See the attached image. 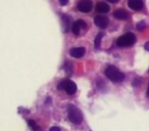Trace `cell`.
<instances>
[{"instance_id":"obj_15","label":"cell","mask_w":149,"mask_h":131,"mask_svg":"<svg viewBox=\"0 0 149 131\" xmlns=\"http://www.w3.org/2000/svg\"><path fill=\"white\" fill-rule=\"evenodd\" d=\"M28 124H29V126L31 127L34 131H39L40 130V126H38L34 120H29L28 121Z\"/></svg>"},{"instance_id":"obj_14","label":"cell","mask_w":149,"mask_h":131,"mask_svg":"<svg viewBox=\"0 0 149 131\" xmlns=\"http://www.w3.org/2000/svg\"><path fill=\"white\" fill-rule=\"evenodd\" d=\"M103 37V34L102 33H99L95 38V41H94V45H95L96 48H99L100 47V43H101V39Z\"/></svg>"},{"instance_id":"obj_20","label":"cell","mask_w":149,"mask_h":131,"mask_svg":"<svg viewBox=\"0 0 149 131\" xmlns=\"http://www.w3.org/2000/svg\"><path fill=\"white\" fill-rule=\"evenodd\" d=\"M107 1H109V2H111V3H118L120 0H107Z\"/></svg>"},{"instance_id":"obj_9","label":"cell","mask_w":149,"mask_h":131,"mask_svg":"<svg viewBox=\"0 0 149 131\" xmlns=\"http://www.w3.org/2000/svg\"><path fill=\"white\" fill-rule=\"evenodd\" d=\"M62 24H63V27H64V32L68 33L70 30H72L74 22H72V18H70V15H62Z\"/></svg>"},{"instance_id":"obj_11","label":"cell","mask_w":149,"mask_h":131,"mask_svg":"<svg viewBox=\"0 0 149 131\" xmlns=\"http://www.w3.org/2000/svg\"><path fill=\"white\" fill-rule=\"evenodd\" d=\"M110 9L109 5L106 4L105 2H99L96 4V11H98V13H108Z\"/></svg>"},{"instance_id":"obj_10","label":"cell","mask_w":149,"mask_h":131,"mask_svg":"<svg viewBox=\"0 0 149 131\" xmlns=\"http://www.w3.org/2000/svg\"><path fill=\"white\" fill-rule=\"evenodd\" d=\"M86 50L84 47H74L72 48L70 50V54L72 56V57H76V58H80L85 54Z\"/></svg>"},{"instance_id":"obj_7","label":"cell","mask_w":149,"mask_h":131,"mask_svg":"<svg viewBox=\"0 0 149 131\" xmlns=\"http://www.w3.org/2000/svg\"><path fill=\"white\" fill-rule=\"evenodd\" d=\"M94 23L97 27L101 28V29H105L108 25V19L106 17H102V15H97L94 19Z\"/></svg>"},{"instance_id":"obj_2","label":"cell","mask_w":149,"mask_h":131,"mask_svg":"<svg viewBox=\"0 0 149 131\" xmlns=\"http://www.w3.org/2000/svg\"><path fill=\"white\" fill-rule=\"evenodd\" d=\"M68 116L70 122L74 123V124H80L83 120V115L82 112L77 108V106L70 104L68 108Z\"/></svg>"},{"instance_id":"obj_21","label":"cell","mask_w":149,"mask_h":131,"mask_svg":"<svg viewBox=\"0 0 149 131\" xmlns=\"http://www.w3.org/2000/svg\"><path fill=\"white\" fill-rule=\"evenodd\" d=\"M147 95L149 96V86H148V89H147Z\"/></svg>"},{"instance_id":"obj_1","label":"cell","mask_w":149,"mask_h":131,"mask_svg":"<svg viewBox=\"0 0 149 131\" xmlns=\"http://www.w3.org/2000/svg\"><path fill=\"white\" fill-rule=\"evenodd\" d=\"M105 76L112 82H122L123 80L125 79V75L120 71L118 69H116L113 66H109L105 69V72H104Z\"/></svg>"},{"instance_id":"obj_3","label":"cell","mask_w":149,"mask_h":131,"mask_svg":"<svg viewBox=\"0 0 149 131\" xmlns=\"http://www.w3.org/2000/svg\"><path fill=\"white\" fill-rule=\"evenodd\" d=\"M136 42V36L133 33H127L126 35L120 36L118 40H116V45L120 47H129L132 46Z\"/></svg>"},{"instance_id":"obj_17","label":"cell","mask_w":149,"mask_h":131,"mask_svg":"<svg viewBox=\"0 0 149 131\" xmlns=\"http://www.w3.org/2000/svg\"><path fill=\"white\" fill-rule=\"evenodd\" d=\"M59 3H60V5L64 6V5H66L68 3V0H59Z\"/></svg>"},{"instance_id":"obj_8","label":"cell","mask_w":149,"mask_h":131,"mask_svg":"<svg viewBox=\"0 0 149 131\" xmlns=\"http://www.w3.org/2000/svg\"><path fill=\"white\" fill-rule=\"evenodd\" d=\"M128 6L133 11H141L144 6L142 0H128Z\"/></svg>"},{"instance_id":"obj_19","label":"cell","mask_w":149,"mask_h":131,"mask_svg":"<svg viewBox=\"0 0 149 131\" xmlns=\"http://www.w3.org/2000/svg\"><path fill=\"white\" fill-rule=\"evenodd\" d=\"M145 49H146L147 51H149V42H147V43L145 44Z\"/></svg>"},{"instance_id":"obj_6","label":"cell","mask_w":149,"mask_h":131,"mask_svg":"<svg viewBox=\"0 0 149 131\" xmlns=\"http://www.w3.org/2000/svg\"><path fill=\"white\" fill-rule=\"evenodd\" d=\"M92 1L91 0H81L79 3H78V9H79L81 13H89L92 9Z\"/></svg>"},{"instance_id":"obj_12","label":"cell","mask_w":149,"mask_h":131,"mask_svg":"<svg viewBox=\"0 0 149 131\" xmlns=\"http://www.w3.org/2000/svg\"><path fill=\"white\" fill-rule=\"evenodd\" d=\"M113 15L118 20H128L129 19V13L126 11H123V9H118L116 11L113 13Z\"/></svg>"},{"instance_id":"obj_5","label":"cell","mask_w":149,"mask_h":131,"mask_svg":"<svg viewBox=\"0 0 149 131\" xmlns=\"http://www.w3.org/2000/svg\"><path fill=\"white\" fill-rule=\"evenodd\" d=\"M82 29H84V30L87 29V24H86L84 21H82V20H78V21L74 22V25H72V31L74 35L78 36V35H80Z\"/></svg>"},{"instance_id":"obj_18","label":"cell","mask_w":149,"mask_h":131,"mask_svg":"<svg viewBox=\"0 0 149 131\" xmlns=\"http://www.w3.org/2000/svg\"><path fill=\"white\" fill-rule=\"evenodd\" d=\"M50 131H60V128H58V127H56V126H53L50 128Z\"/></svg>"},{"instance_id":"obj_16","label":"cell","mask_w":149,"mask_h":131,"mask_svg":"<svg viewBox=\"0 0 149 131\" xmlns=\"http://www.w3.org/2000/svg\"><path fill=\"white\" fill-rule=\"evenodd\" d=\"M146 28V25H145V23L144 22H139L138 24H137V29L139 30V31H143V30Z\"/></svg>"},{"instance_id":"obj_13","label":"cell","mask_w":149,"mask_h":131,"mask_svg":"<svg viewBox=\"0 0 149 131\" xmlns=\"http://www.w3.org/2000/svg\"><path fill=\"white\" fill-rule=\"evenodd\" d=\"M63 69H64V71L68 73V75H72V66L70 62H66L65 64H64Z\"/></svg>"},{"instance_id":"obj_4","label":"cell","mask_w":149,"mask_h":131,"mask_svg":"<svg viewBox=\"0 0 149 131\" xmlns=\"http://www.w3.org/2000/svg\"><path fill=\"white\" fill-rule=\"evenodd\" d=\"M57 87L61 90H64V91L68 94H70V95L76 93V91H77V85H76V83L72 82V80H68V79L61 81Z\"/></svg>"}]
</instances>
